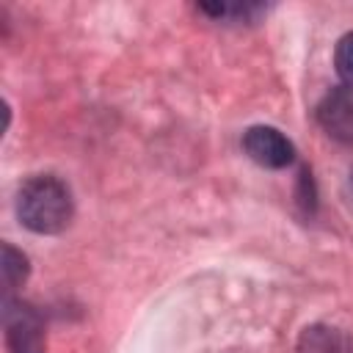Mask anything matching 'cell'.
<instances>
[{"mask_svg": "<svg viewBox=\"0 0 353 353\" xmlns=\"http://www.w3.org/2000/svg\"><path fill=\"white\" fill-rule=\"evenodd\" d=\"M334 66L342 80V88L353 94V30L345 33L334 47Z\"/></svg>", "mask_w": 353, "mask_h": 353, "instance_id": "cell-7", "label": "cell"}, {"mask_svg": "<svg viewBox=\"0 0 353 353\" xmlns=\"http://www.w3.org/2000/svg\"><path fill=\"white\" fill-rule=\"evenodd\" d=\"M298 353H353V336L328 323H312L298 336Z\"/></svg>", "mask_w": 353, "mask_h": 353, "instance_id": "cell-5", "label": "cell"}, {"mask_svg": "<svg viewBox=\"0 0 353 353\" xmlns=\"http://www.w3.org/2000/svg\"><path fill=\"white\" fill-rule=\"evenodd\" d=\"M243 152L262 168H287L295 160L292 141L270 127V124H254L243 132Z\"/></svg>", "mask_w": 353, "mask_h": 353, "instance_id": "cell-3", "label": "cell"}, {"mask_svg": "<svg viewBox=\"0 0 353 353\" xmlns=\"http://www.w3.org/2000/svg\"><path fill=\"white\" fill-rule=\"evenodd\" d=\"M317 124L323 132L339 143H353V94L345 88L328 91L317 102Z\"/></svg>", "mask_w": 353, "mask_h": 353, "instance_id": "cell-4", "label": "cell"}, {"mask_svg": "<svg viewBox=\"0 0 353 353\" xmlns=\"http://www.w3.org/2000/svg\"><path fill=\"white\" fill-rule=\"evenodd\" d=\"M74 201L66 182L52 174H36L17 193V218L36 234H58L72 223Z\"/></svg>", "mask_w": 353, "mask_h": 353, "instance_id": "cell-1", "label": "cell"}, {"mask_svg": "<svg viewBox=\"0 0 353 353\" xmlns=\"http://www.w3.org/2000/svg\"><path fill=\"white\" fill-rule=\"evenodd\" d=\"M3 331L6 345L11 353H44L47 350V331L41 314L17 298H6L3 303Z\"/></svg>", "mask_w": 353, "mask_h": 353, "instance_id": "cell-2", "label": "cell"}, {"mask_svg": "<svg viewBox=\"0 0 353 353\" xmlns=\"http://www.w3.org/2000/svg\"><path fill=\"white\" fill-rule=\"evenodd\" d=\"M0 270H3V284L6 290H17L28 281L30 276V262L22 251H17L11 243H3V262H0Z\"/></svg>", "mask_w": 353, "mask_h": 353, "instance_id": "cell-6", "label": "cell"}, {"mask_svg": "<svg viewBox=\"0 0 353 353\" xmlns=\"http://www.w3.org/2000/svg\"><path fill=\"white\" fill-rule=\"evenodd\" d=\"M301 204L312 212L314 210V185H312V174L303 168L301 171Z\"/></svg>", "mask_w": 353, "mask_h": 353, "instance_id": "cell-8", "label": "cell"}]
</instances>
